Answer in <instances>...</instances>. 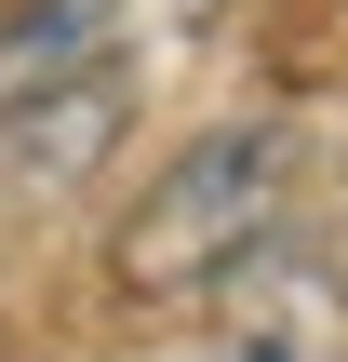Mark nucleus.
I'll use <instances>...</instances> for the list:
<instances>
[{
	"label": "nucleus",
	"mask_w": 348,
	"mask_h": 362,
	"mask_svg": "<svg viewBox=\"0 0 348 362\" xmlns=\"http://www.w3.org/2000/svg\"><path fill=\"white\" fill-rule=\"evenodd\" d=\"M107 67H121V0H0V107H40Z\"/></svg>",
	"instance_id": "nucleus-4"
},
{
	"label": "nucleus",
	"mask_w": 348,
	"mask_h": 362,
	"mask_svg": "<svg viewBox=\"0 0 348 362\" xmlns=\"http://www.w3.org/2000/svg\"><path fill=\"white\" fill-rule=\"evenodd\" d=\"M215 362H348V269L322 242H255L215 282Z\"/></svg>",
	"instance_id": "nucleus-2"
},
{
	"label": "nucleus",
	"mask_w": 348,
	"mask_h": 362,
	"mask_svg": "<svg viewBox=\"0 0 348 362\" xmlns=\"http://www.w3.org/2000/svg\"><path fill=\"white\" fill-rule=\"evenodd\" d=\"M121 121H134V67L67 81V94H40V107H0V175H13V188H80V175L121 148Z\"/></svg>",
	"instance_id": "nucleus-3"
},
{
	"label": "nucleus",
	"mask_w": 348,
	"mask_h": 362,
	"mask_svg": "<svg viewBox=\"0 0 348 362\" xmlns=\"http://www.w3.org/2000/svg\"><path fill=\"white\" fill-rule=\"evenodd\" d=\"M282 202H295V134H282V121H215V134H188V148L121 202L107 282H121L134 309H188V296H215L255 242H282Z\"/></svg>",
	"instance_id": "nucleus-1"
}]
</instances>
